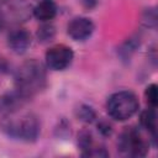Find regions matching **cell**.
Instances as JSON below:
<instances>
[{
	"label": "cell",
	"mask_w": 158,
	"mask_h": 158,
	"mask_svg": "<svg viewBox=\"0 0 158 158\" xmlns=\"http://www.w3.org/2000/svg\"><path fill=\"white\" fill-rule=\"evenodd\" d=\"M139 38L138 37H130L127 38L122 44L121 47L118 48V56L122 58V59H130L131 56L136 52V49L139 47Z\"/></svg>",
	"instance_id": "cell-13"
},
{
	"label": "cell",
	"mask_w": 158,
	"mask_h": 158,
	"mask_svg": "<svg viewBox=\"0 0 158 158\" xmlns=\"http://www.w3.org/2000/svg\"><path fill=\"white\" fill-rule=\"evenodd\" d=\"M77 142H78V147L80 148L81 153L86 152L89 148H91V147L94 146V141H93V135H91V132L88 131V130L80 131L79 135H78Z\"/></svg>",
	"instance_id": "cell-15"
},
{
	"label": "cell",
	"mask_w": 158,
	"mask_h": 158,
	"mask_svg": "<svg viewBox=\"0 0 158 158\" xmlns=\"http://www.w3.org/2000/svg\"><path fill=\"white\" fill-rule=\"evenodd\" d=\"M9 70V63L5 58L0 57V74H4Z\"/></svg>",
	"instance_id": "cell-21"
},
{
	"label": "cell",
	"mask_w": 158,
	"mask_h": 158,
	"mask_svg": "<svg viewBox=\"0 0 158 158\" xmlns=\"http://www.w3.org/2000/svg\"><path fill=\"white\" fill-rule=\"evenodd\" d=\"M144 98L151 107H156L158 104V86L157 84H149L144 90Z\"/></svg>",
	"instance_id": "cell-16"
},
{
	"label": "cell",
	"mask_w": 158,
	"mask_h": 158,
	"mask_svg": "<svg viewBox=\"0 0 158 158\" xmlns=\"http://www.w3.org/2000/svg\"><path fill=\"white\" fill-rule=\"evenodd\" d=\"M74 112H75L77 118L79 121L84 122V123H91V122H94L96 120V112H95V110L91 106L86 105V104L78 105Z\"/></svg>",
	"instance_id": "cell-14"
},
{
	"label": "cell",
	"mask_w": 158,
	"mask_h": 158,
	"mask_svg": "<svg viewBox=\"0 0 158 158\" xmlns=\"http://www.w3.org/2000/svg\"><path fill=\"white\" fill-rule=\"evenodd\" d=\"M57 11H58V7L53 0H41L32 9L33 16L42 22H48L53 20L57 15Z\"/></svg>",
	"instance_id": "cell-10"
},
{
	"label": "cell",
	"mask_w": 158,
	"mask_h": 158,
	"mask_svg": "<svg viewBox=\"0 0 158 158\" xmlns=\"http://www.w3.org/2000/svg\"><path fill=\"white\" fill-rule=\"evenodd\" d=\"M83 157H109V152L105 149V147H95L93 146L86 152L81 153Z\"/></svg>",
	"instance_id": "cell-18"
},
{
	"label": "cell",
	"mask_w": 158,
	"mask_h": 158,
	"mask_svg": "<svg viewBox=\"0 0 158 158\" xmlns=\"http://www.w3.org/2000/svg\"><path fill=\"white\" fill-rule=\"evenodd\" d=\"M28 101H30L28 98H26L15 89L14 91L7 93L0 98V112L1 115L15 112L17 110H21Z\"/></svg>",
	"instance_id": "cell-9"
},
{
	"label": "cell",
	"mask_w": 158,
	"mask_h": 158,
	"mask_svg": "<svg viewBox=\"0 0 158 158\" xmlns=\"http://www.w3.org/2000/svg\"><path fill=\"white\" fill-rule=\"evenodd\" d=\"M15 89L31 99L47 86V72L37 59L23 62L15 72Z\"/></svg>",
	"instance_id": "cell-2"
},
{
	"label": "cell",
	"mask_w": 158,
	"mask_h": 158,
	"mask_svg": "<svg viewBox=\"0 0 158 158\" xmlns=\"http://www.w3.org/2000/svg\"><path fill=\"white\" fill-rule=\"evenodd\" d=\"M98 130L101 133V136H104V137H110L112 135V132H114L112 126L105 120H101V121L98 122Z\"/></svg>",
	"instance_id": "cell-19"
},
{
	"label": "cell",
	"mask_w": 158,
	"mask_h": 158,
	"mask_svg": "<svg viewBox=\"0 0 158 158\" xmlns=\"http://www.w3.org/2000/svg\"><path fill=\"white\" fill-rule=\"evenodd\" d=\"M30 16V5L23 0H2L0 2V17L5 22H21Z\"/></svg>",
	"instance_id": "cell-6"
},
{
	"label": "cell",
	"mask_w": 158,
	"mask_h": 158,
	"mask_svg": "<svg viewBox=\"0 0 158 158\" xmlns=\"http://www.w3.org/2000/svg\"><path fill=\"white\" fill-rule=\"evenodd\" d=\"M117 147L120 154L126 157H144L149 149V142L142 137L139 131L133 127H126L120 135Z\"/></svg>",
	"instance_id": "cell-4"
},
{
	"label": "cell",
	"mask_w": 158,
	"mask_h": 158,
	"mask_svg": "<svg viewBox=\"0 0 158 158\" xmlns=\"http://www.w3.org/2000/svg\"><path fill=\"white\" fill-rule=\"evenodd\" d=\"M138 109V98L130 90H120L111 94L106 102V111L109 116L116 121H126L131 118Z\"/></svg>",
	"instance_id": "cell-3"
},
{
	"label": "cell",
	"mask_w": 158,
	"mask_h": 158,
	"mask_svg": "<svg viewBox=\"0 0 158 158\" xmlns=\"http://www.w3.org/2000/svg\"><path fill=\"white\" fill-rule=\"evenodd\" d=\"M36 37H37V41L40 43L47 44V43H49V42H52L54 40V37H56V27L52 23L44 22L37 28Z\"/></svg>",
	"instance_id": "cell-12"
},
{
	"label": "cell",
	"mask_w": 158,
	"mask_h": 158,
	"mask_svg": "<svg viewBox=\"0 0 158 158\" xmlns=\"http://www.w3.org/2000/svg\"><path fill=\"white\" fill-rule=\"evenodd\" d=\"M0 127L7 137L23 142H36L41 133L38 117L32 112L21 114L20 110L2 115Z\"/></svg>",
	"instance_id": "cell-1"
},
{
	"label": "cell",
	"mask_w": 158,
	"mask_h": 158,
	"mask_svg": "<svg viewBox=\"0 0 158 158\" xmlns=\"http://www.w3.org/2000/svg\"><path fill=\"white\" fill-rule=\"evenodd\" d=\"M94 30H95L94 22L89 17H84V16H78L72 19L67 27V32L69 37L74 41H80V42L91 37Z\"/></svg>",
	"instance_id": "cell-7"
},
{
	"label": "cell",
	"mask_w": 158,
	"mask_h": 158,
	"mask_svg": "<svg viewBox=\"0 0 158 158\" xmlns=\"http://www.w3.org/2000/svg\"><path fill=\"white\" fill-rule=\"evenodd\" d=\"M4 27H5V22H4V21H2V19L0 17V31H1Z\"/></svg>",
	"instance_id": "cell-22"
},
{
	"label": "cell",
	"mask_w": 158,
	"mask_h": 158,
	"mask_svg": "<svg viewBox=\"0 0 158 158\" xmlns=\"http://www.w3.org/2000/svg\"><path fill=\"white\" fill-rule=\"evenodd\" d=\"M142 22L147 27H154L157 23V12L154 9H146L142 15Z\"/></svg>",
	"instance_id": "cell-17"
},
{
	"label": "cell",
	"mask_w": 158,
	"mask_h": 158,
	"mask_svg": "<svg viewBox=\"0 0 158 158\" xmlns=\"http://www.w3.org/2000/svg\"><path fill=\"white\" fill-rule=\"evenodd\" d=\"M73 58H74L73 49L65 44H56L51 47L44 56L47 68L54 72H60L67 69L73 62Z\"/></svg>",
	"instance_id": "cell-5"
},
{
	"label": "cell",
	"mask_w": 158,
	"mask_h": 158,
	"mask_svg": "<svg viewBox=\"0 0 158 158\" xmlns=\"http://www.w3.org/2000/svg\"><path fill=\"white\" fill-rule=\"evenodd\" d=\"M80 2L83 5V7L85 10H88V11L91 10V9H94L98 5V0H80Z\"/></svg>",
	"instance_id": "cell-20"
},
{
	"label": "cell",
	"mask_w": 158,
	"mask_h": 158,
	"mask_svg": "<svg viewBox=\"0 0 158 158\" xmlns=\"http://www.w3.org/2000/svg\"><path fill=\"white\" fill-rule=\"evenodd\" d=\"M139 123L141 126L151 133L152 139L156 143L157 139V115H156V107H147L143 110L139 115Z\"/></svg>",
	"instance_id": "cell-11"
},
{
	"label": "cell",
	"mask_w": 158,
	"mask_h": 158,
	"mask_svg": "<svg viewBox=\"0 0 158 158\" xmlns=\"http://www.w3.org/2000/svg\"><path fill=\"white\" fill-rule=\"evenodd\" d=\"M31 43H32L31 33L25 28H15L7 36V46L16 54L26 53Z\"/></svg>",
	"instance_id": "cell-8"
}]
</instances>
